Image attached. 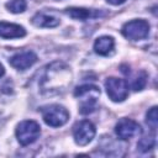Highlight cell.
Returning a JSON list of instances; mask_svg holds the SVG:
<instances>
[{"mask_svg":"<svg viewBox=\"0 0 158 158\" xmlns=\"http://www.w3.org/2000/svg\"><path fill=\"white\" fill-rule=\"evenodd\" d=\"M74 96L80 100L79 104V112L83 115L91 114L95 111L98 102H99V96H100V89L95 85H81L78 86L74 90Z\"/></svg>","mask_w":158,"mask_h":158,"instance_id":"6da1fadb","label":"cell"},{"mask_svg":"<svg viewBox=\"0 0 158 158\" xmlns=\"http://www.w3.org/2000/svg\"><path fill=\"white\" fill-rule=\"evenodd\" d=\"M41 112L43 121L51 127H60L69 118V112L67 111V109L57 104L43 106L41 109Z\"/></svg>","mask_w":158,"mask_h":158,"instance_id":"7a4b0ae2","label":"cell"},{"mask_svg":"<svg viewBox=\"0 0 158 158\" xmlns=\"http://www.w3.org/2000/svg\"><path fill=\"white\" fill-rule=\"evenodd\" d=\"M41 133L40 125L33 120H25L17 125L16 128V137L20 144L28 146L33 143Z\"/></svg>","mask_w":158,"mask_h":158,"instance_id":"3957f363","label":"cell"},{"mask_svg":"<svg viewBox=\"0 0 158 158\" xmlns=\"http://www.w3.org/2000/svg\"><path fill=\"white\" fill-rule=\"evenodd\" d=\"M121 32L127 40L131 41L143 40L149 33V23L144 20H132L122 26Z\"/></svg>","mask_w":158,"mask_h":158,"instance_id":"277c9868","label":"cell"},{"mask_svg":"<svg viewBox=\"0 0 158 158\" xmlns=\"http://www.w3.org/2000/svg\"><path fill=\"white\" fill-rule=\"evenodd\" d=\"M105 88L109 98L115 102H121L128 96V85L127 81L120 78H107L105 81Z\"/></svg>","mask_w":158,"mask_h":158,"instance_id":"5b68a950","label":"cell"},{"mask_svg":"<svg viewBox=\"0 0 158 158\" xmlns=\"http://www.w3.org/2000/svg\"><path fill=\"white\" fill-rule=\"evenodd\" d=\"M95 126L88 120H81L73 126L74 141L79 146H86L90 143L95 136Z\"/></svg>","mask_w":158,"mask_h":158,"instance_id":"8992f818","label":"cell"},{"mask_svg":"<svg viewBox=\"0 0 158 158\" xmlns=\"http://www.w3.org/2000/svg\"><path fill=\"white\" fill-rule=\"evenodd\" d=\"M115 132L118 138L126 141V139H131L141 136L142 128L136 121L131 118H121L115 126Z\"/></svg>","mask_w":158,"mask_h":158,"instance_id":"52a82bcc","label":"cell"},{"mask_svg":"<svg viewBox=\"0 0 158 158\" xmlns=\"http://www.w3.org/2000/svg\"><path fill=\"white\" fill-rule=\"evenodd\" d=\"M37 62V56L32 51H25V52H19L14 54L10 59L9 63L19 70H25L30 67H32Z\"/></svg>","mask_w":158,"mask_h":158,"instance_id":"ba28073f","label":"cell"},{"mask_svg":"<svg viewBox=\"0 0 158 158\" xmlns=\"http://www.w3.org/2000/svg\"><path fill=\"white\" fill-rule=\"evenodd\" d=\"M25 35H26V31L22 26L0 21V37L1 38H20V37H23Z\"/></svg>","mask_w":158,"mask_h":158,"instance_id":"9c48e42d","label":"cell"},{"mask_svg":"<svg viewBox=\"0 0 158 158\" xmlns=\"http://www.w3.org/2000/svg\"><path fill=\"white\" fill-rule=\"evenodd\" d=\"M65 14L74 20H81V21L100 16V11L93 9H84V7H68L65 9Z\"/></svg>","mask_w":158,"mask_h":158,"instance_id":"30bf717a","label":"cell"},{"mask_svg":"<svg viewBox=\"0 0 158 158\" xmlns=\"http://www.w3.org/2000/svg\"><path fill=\"white\" fill-rule=\"evenodd\" d=\"M115 41L110 36H101L94 43V51L100 56H107L114 51Z\"/></svg>","mask_w":158,"mask_h":158,"instance_id":"8fae6325","label":"cell"},{"mask_svg":"<svg viewBox=\"0 0 158 158\" xmlns=\"http://www.w3.org/2000/svg\"><path fill=\"white\" fill-rule=\"evenodd\" d=\"M31 21L37 27H56L59 25V19L47 12H37Z\"/></svg>","mask_w":158,"mask_h":158,"instance_id":"7c38bea8","label":"cell"},{"mask_svg":"<svg viewBox=\"0 0 158 158\" xmlns=\"http://www.w3.org/2000/svg\"><path fill=\"white\" fill-rule=\"evenodd\" d=\"M127 77H130L131 81H130V85L131 88L135 90V91H138V90H142L147 83V73L144 70H139L137 72L136 74L131 75L130 73H126Z\"/></svg>","mask_w":158,"mask_h":158,"instance_id":"4fadbf2b","label":"cell"},{"mask_svg":"<svg viewBox=\"0 0 158 158\" xmlns=\"http://www.w3.org/2000/svg\"><path fill=\"white\" fill-rule=\"evenodd\" d=\"M154 143H156V139H154V136L153 135H149V136H146V137H142L138 143H137V147L141 152H148L151 151L153 147H154Z\"/></svg>","mask_w":158,"mask_h":158,"instance_id":"5bb4252c","label":"cell"},{"mask_svg":"<svg viewBox=\"0 0 158 158\" xmlns=\"http://www.w3.org/2000/svg\"><path fill=\"white\" fill-rule=\"evenodd\" d=\"M26 1L25 0H10L6 2V9L14 14H20L26 10Z\"/></svg>","mask_w":158,"mask_h":158,"instance_id":"9a60e30c","label":"cell"},{"mask_svg":"<svg viewBox=\"0 0 158 158\" xmlns=\"http://www.w3.org/2000/svg\"><path fill=\"white\" fill-rule=\"evenodd\" d=\"M146 122L147 125L153 130L156 131L157 128V125H158V114H157V106H153L148 110L147 115H146Z\"/></svg>","mask_w":158,"mask_h":158,"instance_id":"2e32d148","label":"cell"},{"mask_svg":"<svg viewBox=\"0 0 158 158\" xmlns=\"http://www.w3.org/2000/svg\"><path fill=\"white\" fill-rule=\"evenodd\" d=\"M109 4H111V5H121V4H123L126 0H106Z\"/></svg>","mask_w":158,"mask_h":158,"instance_id":"e0dca14e","label":"cell"},{"mask_svg":"<svg viewBox=\"0 0 158 158\" xmlns=\"http://www.w3.org/2000/svg\"><path fill=\"white\" fill-rule=\"evenodd\" d=\"M4 74H5V69H4V67H2V64L0 63V78H1V77H2Z\"/></svg>","mask_w":158,"mask_h":158,"instance_id":"ac0fdd59","label":"cell"}]
</instances>
